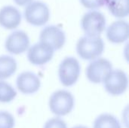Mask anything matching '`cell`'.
Instances as JSON below:
<instances>
[{
    "label": "cell",
    "mask_w": 129,
    "mask_h": 128,
    "mask_svg": "<svg viewBox=\"0 0 129 128\" xmlns=\"http://www.w3.org/2000/svg\"><path fill=\"white\" fill-rule=\"evenodd\" d=\"M104 43L100 36L85 35L79 38L76 45L79 56L85 60H93L99 57L104 52Z\"/></svg>",
    "instance_id": "6da1fadb"
},
{
    "label": "cell",
    "mask_w": 129,
    "mask_h": 128,
    "mask_svg": "<svg viewBox=\"0 0 129 128\" xmlns=\"http://www.w3.org/2000/svg\"><path fill=\"white\" fill-rule=\"evenodd\" d=\"M75 100L73 94L68 91L59 90L54 92L49 99V108L57 116L68 115L73 109Z\"/></svg>",
    "instance_id": "7a4b0ae2"
},
{
    "label": "cell",
    "mask_w": 129,
    "mask_h": 128,
    "mask_svg": "<svg viewBox=\"0 0 129 128\" xmlns=\"http://www.w3.org/2000/svg\"><path fill=\"white\" fill-rule=\"evenodd\" d=\"M80 72L81 67L77 59L73 57H66L59 66V79L63 86H73L78 81Z\"/></svg>",
    "instance_id": "3957f363"
},
{
    "label": "cell",
    "mask_w": 129,
    "mask_h": 128,
    "mask_svg": "<svg viewBox=\"0 0 129 128\" xmlns=\"http://www.w3.org/2000/svg\"><path fill=\"white\" fill-rule=\"evenodd\" d=\"M24 17L31 25L40 26L49 20L50 11L46 4L39 1L29 2L24 10Z\"/></svg>",
    "instance_id": "277c9868"
},
{
    "label": "cell",
    "mask_w": 129,
    "mask_h": 128,
    "mask_svg": "<svg viewBox=\"0 0 129 128\" xmlns=\"http://www.w3.org/2000/svg\"><path fill=\"white\" fill-rule=\"evenodd\" d=\"M82 28L88 36H100L106 28L105 16L98 11H90L82 18Z\"/></svg>",
    "instance_id": "5b68a950"
},
{
    "label": "cell",
    "mask_w": 129,
    "mask_h": 128,
    "mask_svg": "<svg viewBox=\"0 0 129 128\" xmlns=\"http://www.w3.org/2000/svg\"><path fill=\"white\" fill-rule=\"evenodd\" d=\"M105 90L113 96L123 94L128 85L126 73L120 69L112 70L103 81Z\"/></svg>",
    "instance_id": "8992f818"
},
{
    "label": "cell",
    "mask_w": 129,
    "mask_h": 128,
    "mask_svg": "<svg viewBox=\"0 0 129 128\" xmlns=\"http://www.w3.org/2000/svg\"><path fill=\"white\" fill-rule=\"evenodd\" d=\"M112 70V63L107 59H94L86 68V77L89 81L99 84L103 82L104 78Z\"/></svg>",
    "instance_id": "52a82bcc"
},
{
    "label": "cell",
    "mask_w": 129,
    "mask_h": 128,
    "mask_svg": "<svg viewBox=\"0 0 129 128\" xmlns=\"http://www.w3.org/2000/svg\"><path fill=\"white\" fill-rule=\"evenodd\" d=\"M54 51L49 45L40 41L29 48L27 52V58L32 64L42 66L51 60Z\"/></svg>",
    "instance_id": "ba28073f"
},
{
    "label": "cell",
    "mask_w": 129,
    "mask_h": 128,
    "mask_svg": "<svg viewBox=\"0 0 129 128\" xmlns=\"http://www.w3.org/2000/svg\"><path fill=\"white\" fill-rule=\"evenodd\" d=\"M39 40L49 45L54 50H60L65 44L66 35L60 27L51 25L45 27L42 30Z\"/></svg>",
    "instance_id": "9c48e42d"
},
{
    "label": "cell",
    "mask_w": 129,
    "mask_h": 128,
    "mask_svg": "<svg viewBox=\"0 0 129 128\" xmlns=\"http://www.w3.org/2000/svg\"><path fill=\"white\" fill-rule=\"evenodd\" d=\"M29 46V39L26 32L17 30L11 32L7 38L5 44V49L12 54L24 53Z\"/></svg>",
    "instance_id": "30bf717a"
},
{
    "label": "cell",
    "mask_w": 129,
    "mask_h": 128,
    "mask_svg": "<svg viewBox=\"0 0 129 128\" xmlns=\"http://www.w3.org/2000/svg\"><path fill=\"white\" fill-rule=\"evenodd\" d=\"M16 84L18 91L22 94H33L39 90L41 81L33 72H23L17 76Z\"/></svg>",
    "instance_id": "8fae6325"
},
{
    "label": "cell",
    "mask_w": 129,
    "mask_h": 128,
    "mask_svg": "<svg viewBox=\"0 0 129 128\" xmlns=\"http://www.w3.org/2000/svg\"><path fill=\"white\" fill-rule=\"evenodd\" d=\"M107 37L113 44L125 42L128 38V23L124 20L113 22L107 30Z\"/></svg>",
    "instance_id": "7c38bea8"
},
{
    "label": "cell",
    "mask_w": 129,
    "mask_h": 128,
    "mask_svg": "<svg viewBox=\"0 0 129 128\" xmlns=\"http://www.w3.org/2000/svg\"><path fill=\"white\" fill-rule=\"evenodd\" d=\"M21 23V14L14 6L6 5L0 9V25L7 29H14Z\"/></svg>",
    "instance_id": "4fadbf2b"
},
{
    "label": "cell",
    "mask_w": 129,
    "mask_h": 128,
    "mask_svg": "<svg viewBox=\"0 0 129 128\" xmlns=\"http://www.w3.org/2000/svg\"><path fill=\"white\" fill-rule=\"evenodd\" d=\"M17 68V62L12 57L0 56V80L10 78L15 73Z\"/></svg>",
    "instance_id": "5bb4252c"
},
{
    "label": "cell",
    "mask_w": 129,
    "mask_h": 128,
    "mask_svg": "<svg viewBox=\"0 0 129 128\" xmlns=\"http://www.w3.org/2000/svg\"><path fill=\"white\" fill-rule=\"evenodd\" d=\"M109 11L117 18H125L128 15V0H107Z\"/></svg>",
    "instance_id": "9a60e30c"
},
{
    "label": "cell",
    "mask_w": 129,
    "mask_h": 128,
    "mask_svg": "<svg viewBox=\"0 0 129 128\" xmlns=\"http://www.w3.org/2000/svg\"><path fill=\"white\" fill-rule=\"evenodd\" d=\"M93 128H122L119 121L111 114L100 115L94 120Z\"/></svg>",
    "instance_id": "2e32d148"
},
{
    "label": "cell",
    "mask_w": 129,
    "mask_h": 128,
    "mask_svg": "<svg viewBox=\"0 0 129 128\" xmlns=\"http://www.w3.org/2000/svg\"><path fill=\"white\" fill-rule=\"evenodd\" d=\"M17 96V91L8 83L0 81V103H10Z\"/></svg>",
    "instance_id": "e0dca14e"
},
{
    "label": "cell",
    "mask_w": 129,
    "mask_h": 128,
    "mask_svg": "<svg viewBox=\"0 0 129 128\" xmlns=\"http://www.w3.org/2000/svg\"><path fill=\"white\" fill-rule=\"evenodd\" d=\"M14 118L10 112L0 111V128H14Z\"/></svg>",
    "instance_id": "ac0fdd59"
},
{
    "label": "cell",
    "mask_w": 129,
    "mask_h": 128,
    "mask_svg": "<svg viewBox=\"0 0 129 128\" xmlns=\"http://www.w3.org/2000/svg\"><path fill=\"white\" fill-rule=\"evenodd\" d=\"M44 128H67V125L63 119L55 117L48 120L44 125Z\"/></svg>",
    "instance_id": "d6986e66"
},
{
    "label": "cell",
    "mask_w": 129,
    "mask_h": 128,
    "mask_svg": "<svg viewBox=\"0 0 129 128\" xmlns=\"http://www.w3.org/2000/svg\"><path fill=\"white\" fill-rule=\"evenodd\" d=\"M107 0H80L82 5L89 9H96L103 7L107 4Z\"/></svg>",
    "instance_id": "ffe728a7"
},
{
    "label": "cell",
    "mask_w": 129,
    "mask_h": 128,
    "mask_svg": "<svg viewBox=\"0 0 129 128\" xmlns=\"http://www.w3.org/2000/svg\"><path fill=\"white\" fill-rule=\"evenodd\" d=\"M14 2L20 6H23L26 5V4H29V2H31L32 0H14Z\"/></svg>",
    "instance_id": "44dd1931"
},
{
    "label": "cell",
    "mask_w": 129,
    "mask_h": 128,
    "mask_svg": "<svg viewBox=\"0 0 129 128\" xmlns=\"http://www.w3.org/2000/svg\"><path fill=\"white\" fill-rule=\"evenodd\" d=\"M72 128H88L87 127H85V126H82V125H78V126H75V127H73Z\"/></svg>",
    "instance_id": "7402d4cb"
}]
</instances>
